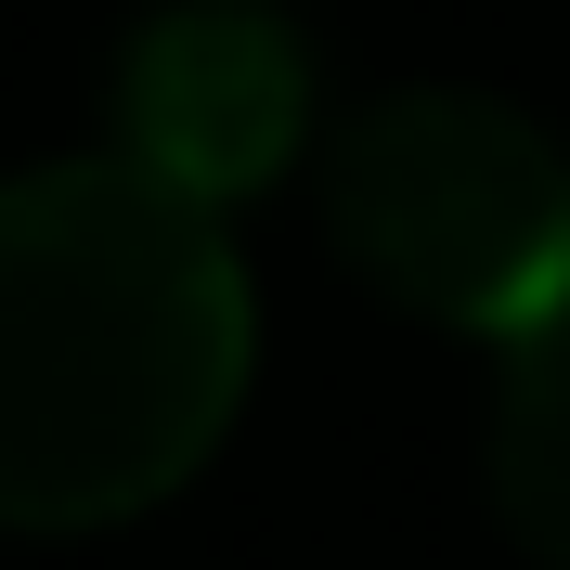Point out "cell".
I'll use <instances>...</instances> for the list:
<instances>
[{"label":"cell","instance_id":"1","mask_svg":"<svg viewBox=\"0 0 570 570\" xmlns=\"http://www.w3.org/2000/svg\"><path fill=\"white\" fill-rule=\"evenodd\" d=\"M247 259L142 156L0 181V532H105L181 493L247 402Z\"/></svg>","mask_w":570,"mask_h":570},{"label":"cell","instance_id":"2","mask_svg":"<svg viewBox=\"0 0 570 570\" xmlns=\"http://www.w3.org/2000/svg\"><path fill=\"white\" fill-rule=\"evenodd\" d=\"M324 234L415 324L519 337L570 285V156L493 91H390L324 142Z\"/></svg>","mask_w":570,"mask_h":570},{"label":"cell","instance_id":"3","mask_svg":"<svg viewBox=\"0 0 570 570\" xmlns=\"http://www.w3.org/2000/svg\"><path fill=\"white\" fill-rule=\"evenodd\" d=\"M312 142V52L273 0H169L117 52V156H142L181 195H259Z\"/></svg>","mask_w":570,"mask_h":570},{"label":"cell","instance_id":"4","mask_svg":"<svg viewBox=\"0 0 570 570\" xmlns=\"http://www.w3.org/2000/svg\"><path fill=\"white\" fill-rule=\"evenodd\" d=\"M493 519L519 532L532 570H570V285L519 337H493Z\"/></svg>","mask_w":570,"mask_h":570}]
</instances>
